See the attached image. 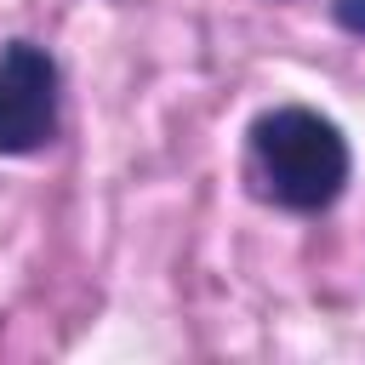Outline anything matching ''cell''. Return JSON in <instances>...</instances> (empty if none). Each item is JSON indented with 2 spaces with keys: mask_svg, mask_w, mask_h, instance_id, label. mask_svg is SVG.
Returning <instances> with one entry per match:
<instances>
[{
  "mask_svg": "<svg viewBox=\"0 0 365 365\" xmlns=\"http://www.w3.org/2000/svg\"><path fill=\"white\" fill-rule=\"evenodd\" d=\"M348 171L354 154L331 114L285 103L251 120V177L257 194L274 200L279 211H302V217L331 211L348 188Z\"/></svg>",
  "mask_w": 365,
  "mask_h": 365,
  "instance_id": "1",
  "label": "cell"
},
{
  "mask_svg": "<svg viewBox=\"0 0 365 365\" xmlns=\"http://www.w3.org/2000/svg\"><path fill=\"white\" fill-rule=\"evenodd\" d=\"M331 17H336L348 34H359V40H365V0H331Z\"/></svg>",
  "mask_w": 365,
  "mask_h": 365,
  "instance_id": "3",
  "label": "cell"
},
{
  "mask_svg": "<svg viewBox=\"0 0 365 365\" xmlns=\"http://www.w3.org/2000/svg\"><path fill=\"white\" fill-rule=\"evenodd\" d=\"M57 63L34 40L0 46V154L23 160L57 137Z\"/></svg>",
  "mask_w": 365,
  "mask_h": 365,
  "instance_id": "2",
  "label": "cell"
}]
</instances>
